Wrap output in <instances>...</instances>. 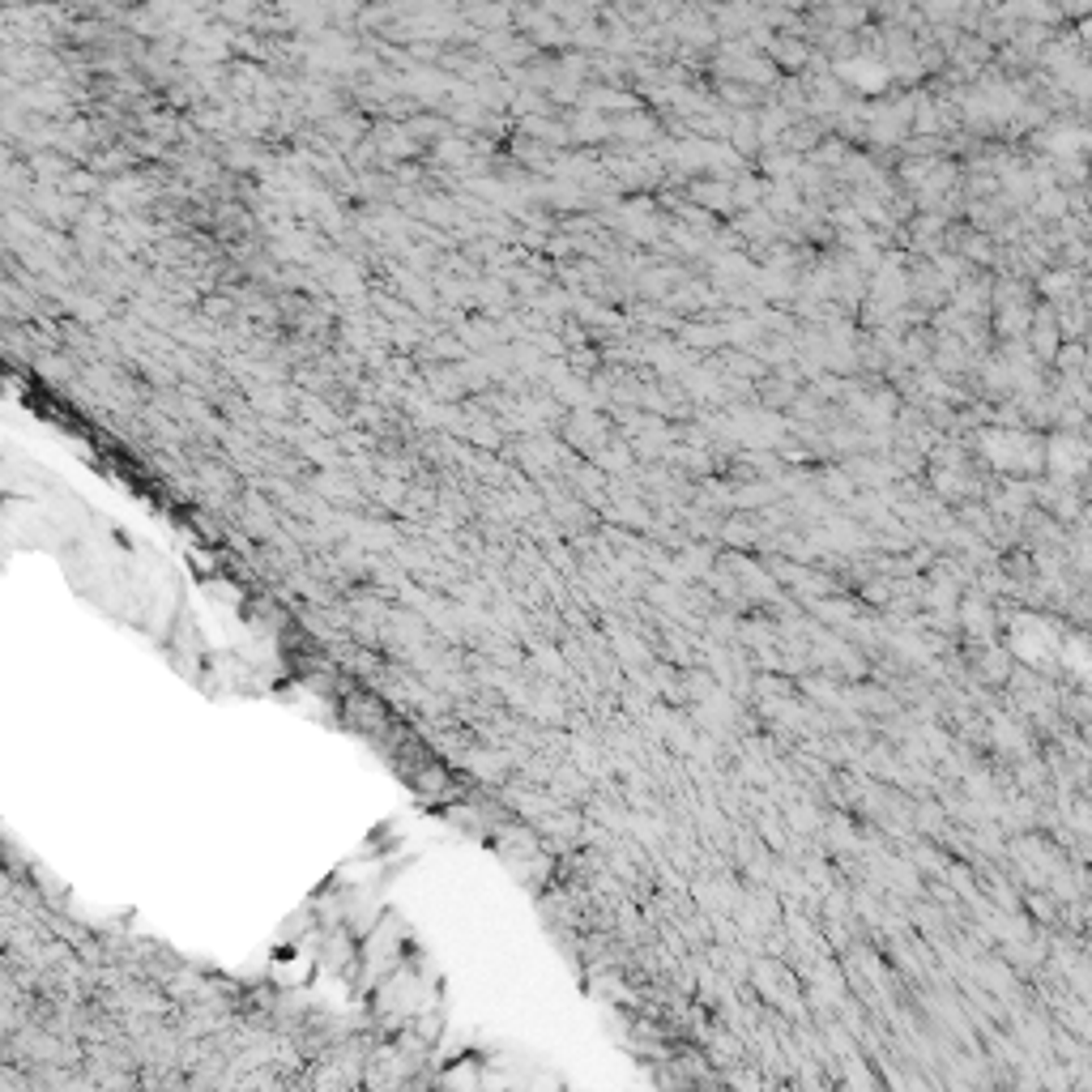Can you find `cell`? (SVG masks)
<instances>
[{
  "instance_id": "cell-1",
  "label": "cell",
  "mask_w": 1092,
  "mask_h": 1092,
  "mask_svg": "<svg viewBox=\"0 0 1092 1092\" xmlns=\"http://www.w3.org/2000/svg\"><path fill=\"white\" fill-rule=\"evenodd\" d=\"M1050 146L1059 150V154H1075V150L1092 146V133H1084V128H1059V133L1050 136Z\"/></svg>"
},
{
  "instance_id": "cell-2",
  "label": "cell",
  "mask_w": 1092,
  "mask_h": 1092,
  "mask_svg": "<svg viewBox=\"0 0 1092 1092\" xmlns=\"http://www.w3.org/2000/svg\"><path fill=\"white\" fill-rule=\"evenodd\" d=\"M1046 291H1050V294L1054 291L1067 294V291H1072V278H1067V273H1059V278H1046Z\"/></svg>"
}]
</instances>
